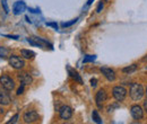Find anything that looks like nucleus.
Segmentation results:
<instances>
[{
    "instance_id": "obj_1",
    "label": "nucleus",
    "mask_w": 147,
    "mask_h": 124,
    "mask_svg": "<svg viewBox=\"0 0 147 124\" xmlns=\"http://www.w3.org/2000/svg\"><path fill=\"white\" fill-rule=\"evenodd\" d=\"M129 95H130V98H131L134 102L140 101V99L144 97V95H145L144 87H143L140 84H131L130 90H129Z\"/></svg>"
},
{
    "instance_id": "obj_2",
    "label": "nucleus",
    "mask_w": 147,
    "mask_h": 124,
    "mask_svg": "<svg viewBox=\"0 0 147 124\" xmlns=\"http://www.w3.org/2000/svg\"><path fill=\"white\" fill-rule=\"evenodd\" d=\"M127 94H128V91L123 86H115L112 89V95H113L114 99L119 103L125 101V98L127 97Z\"/></svg>"
},
{
    "instance_id": "obj_3",
    "label": "nucleus",
    "mask_w": 147,
    "mask_h": 124,
    "mask_svg": "<svg viewBox=\"0 0 147 124\" xmlns=\"http://www.w3.org/2000/svg\"><path fill=\"white\" fill-rule=\"evenodd\" d=\"M27 42L34 46H38V48H45V49H50V50H53V46L52 44H50L48 41H45L44 38H41V37H33V38H28Z\"/></svg>"
},
{
    "instance_id": "obj_4",
    "label": "nucleus",
    "mask_w": 147,
    "mask_h": 124,
    "mask_svg": "<svg viewBox=\"0 0 147 124\" xmlns=\"http://www.w3.org/2000/svg\"><path fill=\"white\" fill-rule=\"evenodd\" d=\"M0 85L2 86V88L7 91H11L15 88V81L7 74H2L0 77Z\"/></svg>"
},
{
    "instance_id": "obj_5",
    "label": "nucleus",
    "mask_w": 147,
    "mask_h": 124,
    "mask_svg": "<svg viewBox=\"0 0 147 124\" xmlns=\"http://www.w3.org/2000/svg\"><path fill=\"white\" fill-rule=\"evenodd\" d=\"M38 119H40V116H38L36 111H34V109H28L23 115V120L25 123H34V122L38 121Z\"/></svg>"
},
{
    "instance_id": "obj_6",
    "label": "nucleus",
    "mask_w": 147,
    "mask_h": 124,
    "mask_svg": "<svg viewBox=\"0 0 147 124\" xmlns=\"http://www.w3.org/2000/svg\"><path fill=\"white\" fill-rule=\"evenodd\" d=\"M9 64L16 69V70H22L25 67V62L22 58H19L17 55H10L9 56Z\"/></svg>"
},
{
    "instance_id": "obj_7",
    "label": "nucleus",
    "mask_w": 147,
    "mask_h": 124,
    "mask_svg": "<svg viewBox=\"0 0 147 124\" xmlns=\"http://www.w3.org/2000/svg\"><path fill=\"white\" fill-rule=\"evenodd\" d=\"M130 114L134 120H142L144 117V108L138 104H135L130 107Z\"/></svg>"
},
{
    "instance_id": "obj_8",
    "label": "nucleus",
    "mask_w": 147,
    "mask_h": 124,
    "mask_svg": "<svg viewBox=\"0 0 147 124\" xmlns=\"http://www.w3.org/2000/svg\"><path fill=\"white\" fill-rule=\"evenodd\" d=\"M59 116H60V119L63 120V121L70 120L71 116H73V108L70 106H68V105L61 106L60 109H59Z\"/></svg>"
},
{
    "instance_id": "obj_9",
    "label": "nucleus",
    "mask_w": 147,
    "mask_h": 124,
    "mask_svg": "<svg viewBox=\"0 0 147 124\" xmlns=\"http://www.w3.org/2000/svg\"><path fill=\"white\" fill-rule=\"evenodd\" d=\"M107 98H108V95H107V91L104 89H100L96 92V95H95V103H96V105H97L98 108H102L103 103L107 101Z\"/></svg>"
},
{
    "instance_id": "obj_10",
    "label": "nucleus",
    "mask_w": 147,
    "mask_h": 124,
    "mask_svg": "<svg viewBox=\"0 0 147 124\" xmlns=\"http://www.w3.org/2000/svg\"><path fill=\"white\" fill-rule=\"evenodd\" d=\"M17 78H18V80L23 85H31L33 82L32 76L30 73H27V72H19L17 74Z\"/></svg>"
},
{
    "instance_id": "obj_11",
    "label": "nucleus",
    "mask_w": 147,
    "mask_h": 124,
    "mask_svg": "<svg viewBox=\"0 0 147 124\" xmlns=\"http://www.w3.org/2000/svg\"><path fill=\"white\" fill-rule=\"evenodd\" d=\"M101 72L105 77L107 80H109V81H114L115 80V72H114L113 69L103 67V68H101Z\"/></svg>"
},
{
    "instance_id": "obj_12",
    "label": "nucleus",
    "mask_w": 147,
    "mask_h": 124,
    "mask_svg": "<svg viewBox=\"0 0 147 124\" xmlns=\"http://www.w3.org/2000/svg\"><path fill=\"white\" fill-rule=\"evenodd\" d=\"M25 9H26V5H25L24 1H16L14 3V6H13V13H14V15H19L20 13L25 11Z\"/></svg>"
},
{
    "instance_id": "obj_13",
    "label": "nucleus",
    "mask_w": 147,
    "mask_h": 124,
    "mask_svg": "<svg viewBox=\"0 0 147 124\" xmlns=\"http://www.w3.org/2000/svg\"><path fill=\"white\" fill-rule=\"evenodd\" d=\"M11 102L10 99V96L8 95V92H5V91H0V105H9Z\"/></svg>"
},
{
    "instance_id": "obj_14",
    "label": "nucleus",
    "mask_w": 147,
    "mask_h": 124,
    "mask_svg": "<svg viewBox=\"0 0 147 124\" xmlns=\"http://www.w3.org/2000/svg\"><path fill=\"white\" fill-rule=\"evenodd\" d=\"M67 70H68V73H69V76L73 78L75 81H77V82H79V84H83V80H82L80 76L78 74V72L75 70V69H71L70 67H68V68H67Z\"/></svg>"
},
{
    "instance_id": "obj_15",
    "label": "nucleus",
    "mask_w": 147,
    "mask_h": 124,
    "mask_svg": "<svg viewBox=\"0 0 147 124\" xmlns=\"http://www.w3.org/2000/svg\"><path fill=\"white\" fill-rule=\"evenodd\" d=\"M20 54H22V56H23L24 59H27V60L34 59V56H35V53H34L33 51H31V50H25V49L20 50Z\"/></svg>"
},
{
    "instance_id": "obj_16",
    "label": "nucleus",
    "mask_w": 147,
    "mask_h": 124,
    "mask_svg": "<svg viewBox=\"0 0 147 124\" xmlns=\"http://www.w3.org/2000/svg\"><path fill=\"white\" fill-rule=\"evenodd\" d=\"M137 69H138V66H137L136 63H134V64H131V66H128V67L123 68V69H122V72H123V73H127V74H130V73H132V72H136Z\"/></svg>"
},
{
    "instance_id": "obj_17",
    "label": "nucleus",
    "mask_w": 147,
    "mask_h": 124,
    "mask_svg": "<svg viewBox=\"0 0 147 124\" xmlns=\"http://www.w3.org/2000/svg\"><path fill=\"white\" fill-rule=\"evenodd\" d=\"M92 119H93V121H94L95 123H97V124L102 123V119H101V116L98 115V112H97V111H93Z\"/></svg>"
},
{
    "instance_id": "obj_18",
    "label": "nucleus",
    "mask_w": 147,
    "mask_h": 124,
    "mask_svg": "<svg viewBox=\"0 0 147 124\" xmlns=\"http://www.w3.org/2000/svg\"><path fill=\"white\" fill-rule=\"evenodd\" d=\"M8 54H9V50L7 48H3V46L0 48V56L1 58H6V56H8Z\"/></svg>"
},
{
    "instance_id": "obj_19",
    "label": "nucleus",
    "mask_w": 147,
    "mask_h": 124,
    "mask_svg": "<svg viewBox=\"0 0 147 124\" xmlns=\"http://www.w3.org/2000/svg\"><path fill=\"white\" fill-rule=\"evenodd\" d=\"M95 59H96L95 55H86V58L83 60V62H84V63H86V62H93Z\"/></svg>"
},
{
    "instance_id": "obj_20",
    "label": "nucleus",
    "mask_w": 147,
    "mask_h": 124,
    "mask_svg": "<svg viewBox=\"0 0 147 124\" xmlns=\"http://www.w3.org/2000/svg\"><path fill=\"white\" fill-rule=\"evenodd\" d=\"M78 20V18H75V19H73L71 21H68V23H62V27H69V26H71V25H74L76 21Z\"/></svg>"
},
{
    "instance_id": "obj_21",
    "label": "nucleus",
    "mask_w": 147,
    "mask_h": 124,
    "mask_svg": "<svg viewBox=\"0 0 147 124\" xmlns=\"http://www.w3.org/2000/svg\"><path fill=\"white\" fill-rule=\"evenodd\" d=\"M18 117H19V115L18 114H15V115H14V116H13V117H11V120H10V121H8V122H7V123L8 124H14V123H17V120H18Z\"/></svg>"
},
{
    "instance_id": "obj_22",
    "label": "nucleus",
    "mask_w": 147,
    "mask_h": 124,
    "mask_svg": "<svg viewBox=\"0 0 147 124\" xmlns=\"http://www.w3.org/2000/svg\"><path fill=\"white\" fill-rule=\"evenodd\" d=\"M1 2H2V7H3L5 13L8 14V13H9V8H8V5H7V0H2Z\"/></svg>"
},
{
    "instance_id": "obj_23",
    "label": "nucleus",
    "mask_w": 147,
    "mask_h": 124,
    "mask_svg": "<svg viewBox=\"0 0 147 124\" xmlns=\"http://www.w3.org/2000/svg\"><path fill=\"white\" fill-rule=\"evenodd\" d=\"M103 7H104V3H103V1H101V2L98 3L97 8H96V13H101V10L103 9Z\"/></svg>"
},
{
    "instance_id": "obj_24",
    "label": "nucleus",
    "mask_w": 147,
    "mask_h": 124,
    "mask_svg": "<svg viewBox=\"0 0 147 124\" xmlns=\"http://www.w3.org/2000/svg\"><path fill=\"white\" fill-rule=\"evenodd\" d=\"M24 87H25V85H23V84H22V86H20V87H19V88L17 89V92H16V94H17L18 96L23 94V91H24Z\"/></svg>"
},
{
    "instance_id": "obj_25",
    "label": "nucleus",
    "mask_w": 147,
    "mask_h": 124,
    "mask_svg": "<svg viewBox=\"0 0 147 124\" xmlns=\"http://www.w3.org/2000/svg\"><path fill=\"white\" fill-rule=\"evenodd\" d=\"M96 85H97V79H95V78L91 79V86H92L93 88H95V87H96Z\"/></svg>"
},
{
    "instance_id": "obj_26",
    "label": "nucleus",
    "mask_w": 147,
    "mask_h": 124,
    "mask_svg": "<svg viewBox=\"0 0 147 124\" xmlns=\"http://www.w3.org/2000/svg\"><path fill=\"white\" fill-rule=\"evenodd\" d=\"M47 26H50V27H53L55 29H58V24L57 23H47Z\"/></svg>"
},
{
    "instance_id": "obj_27",
    "label": "nucleus",
    "mask_w": 147,
    "mask_h": 124,
    "mask_svg": "<svg viewBox=\"0 0 147 124\" xmlns=\"http://www.w3.org/2000/svg\"><path fill=\"white\" fill-rule=\"evenodd\" d=\"M118 106H119L118 104H115V105H112V106H109V107H108V112H111L113 108H117Z\"/></svg>"
},
{
    "instance_id": "obj_28",
    "label": "nucleus",
    "mask_w": 147,
    "mask_h": 124,
    "mask_svg": "<svg viewBox=\"0 0 147 124\" xmlns=\"http://www.w3.org/2000/svg\"><path fill=\"white\" fill-rule=\"evenodd\" d=\"M143 108H144V112H146L147 113V99L144 102V105H143Z\"/></svg>"
},
{
    "instance_id": "obj_29",
    "label": "nucleus",
    "mask_w": 147,
    "mask_h": 124,
    "mask_svg": "<svg viewBox=\"0 0 147 124\" xmlns=\"http://www.w3.org/2000/svg\"><path fill=\"white\" fill-rule=\"evenodd\" d=\"M93 1H94V0H88V1H87V5H88V6H90V5H92Z\"/></svg>"
},
{
    "instance_id": "obj_30",
    "label": "nucleus",
    "mask_w": 147,
    "mask_h": 124,
    "mask_svg": "<svg viewBox=\"0 0 147 124\" xmlns=\"http://www.w3.org/2000/svg\"><path fill=\"white\" fill-rule=\"evenodd\" d=\"M3 113V109H2V107H0V114H2Z\"/></svg>"
},
{
    "instance_id": "obj_31",
    "label": "nucleus",
    "mask_w": 147,
    "mask_h": 124,
    "mask_svg": "<svg viewBox=\"0 0 147 124\" xmlns=\"http://www.w3.org/2000/svg\"><path fill=\"white\" fill-rule=\"evenodd\" d=\"M145 95H146V97H147V88H146V91H145Z\"/></svg>"
}]
</instances>
